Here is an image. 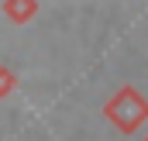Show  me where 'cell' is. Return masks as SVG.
Wrapping results in <instances>:
<instances>
[{
	"mask_svg": "<svg viewBox=\"0 0 148 141\" xmlns=\"http://www.w3.org/2000/svg\"><path fill=\"white\" fill-rule=\"evenodd\" d=\"M103 114H107V120H110L117 131L131 134V131H138L148 120V100L134 90V86H121L110 100H107Z\"/></svg>",
	"mask_w": 148,
	"mask_h": 141,
	"instance_id": "obj_1",
	"label": "cell"
},
{
	"mask_svg": "<svg viewBox=\"0 0 148 141\" xmlns=\"http://www.w3.org/2000/svg\"><path fill=\"white\" fill-rule=\"evenodd\" d=\"M3 14L14 24H28L38 14V0H3Z\"/></svg>",
	"mask_w": 148,
	"mask_h": 141,
	"instance_id": "obj_2",
	"label": "cell"
},
{
	"mask_svg": "<svg viewBox=\"0 0 148 141\" xmlns=\"http://www.w3.org/2000/svg\"><path fill=\"white\" fill-rule=\"evenodd\" d=\"M14 90H17V76H14V69L0 66V100H3V97H10Z\"/></svg>",
	"mask_w": 148,
	"mask_h": 141,
	"instance_id": "obj_3",
	"label": "cell"
},
{
	"mask_svg": "<svg viewBox=\"0 0 148 141\" xmlns=\"http://www.w3.org/2000/svg\"><path fill=\"white\" fill-rule=\"evenodd\" d=\"M145 141H148V134H145Z\"/></svg>",
	"mask_w": 148,
	"mask_h": 141,
	"instance_id": "obj_4",
	"label": "cell"
}]
</instances>
